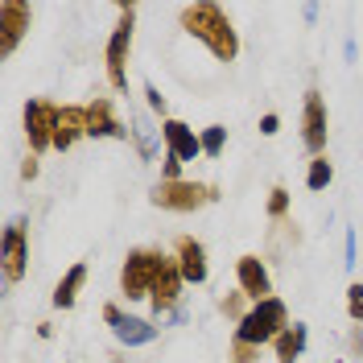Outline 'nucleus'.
<instances>
[{
	"mask_svg": "<svg viewBox=\"0 0 363 363\" xmlns=\"http://www.w3.org/2000/svg\"><path fill=\"white\" fill-rule=\"evenodd\" d=\"M182 21H186V29H190L194 38H203V42L211 45V54H215V58H223V62L235 58L240 42H235L231 21L223 17V9H219V4H190V9L182 13Z\"/></svg>",
	"mask_w": 363,
	"mask_h": 363,
	"instance_id": "f257e3e1",
	"label": "nucleus"
},
{
	"mask_svg": "<svg viewBox=\"0 0 363 363\" xmlns=\"http://www.w3.org/2000/svg\"><path fill=\"white\" fill-rule=\"evenodd\" d=\"M281 335H285V301L281 297L256 301L248 314L240 318V330H235V339L244 342V347H260V342L281 339Z\"/></svg>",
	"mask_w": 363,
	"mask_h": 363,
	"instance_id": "f03ea898",
	"label": "nucleus"
},
{
	"mask_svg": "<svg viewBox=\"0 0 363 363\" xmlns=\"http://www.w3.org/2000/svg\"><path fill=\"white\" fill-rule=\"evenodd\" d=\"M165 256L161 252H149V248H136L128 252V260H124V272H120V285H124V297H145L153 294V285H157V277L165 272Z\"/></svg>",
	"mask_w": 363,
	"mask_h": 363,
	"instance_id": "7ed1b4c3",
	"label": "nucleus"
},
{
	"mask_svg": "<svg viewBox=\"0 0 363 363\" xmlns=\"http://www.w3.org/2000/svg\"><path fill=\"white\" fill-rule=\"evenodd\" d=\"M215 199L211 186H194V182H161L153 190V203L165 206V211H194V206H206Z\"/></svg>",
	"mask_w": 363,
	"mask_h": 363,
	"instance_id": "20e7f679",
	"label": "nucleus"
},
{
	"mask_svg": "<svg viewBox=\"0 0 363 363\" xmlns=\"http://www.w3.org/2000/svg\"><path fill=\"white\" fill-rule=\"evenodd\" d=\"M128 45H133V9H124V17L116 25L112 42H108V74H112V87H128L124 79V58H128Z\"/></svg>",
	"mask_w": 363,
	"mask_h": 363,
	"instance_id": "39448f33",
	"label": "nucleus"
},
{
	"mask_svg": "<svg viewBox=\"0 0 363 363\" xmlns=\"http://www.w3.org/2000/svg\"><path fill=\"white\" fill-rule=\"evenodd\" d=\"M54 128H58V108L33 99V104L25 108V133H29V145H33V149H50V145H54Z\"/></svg>",
	"mask_w": 363,
	"mask_h": 363,
	"instance_id": "423d86ee",
	"label": "nucleus"
},
{
	"mask_svg": "<svg viewBox=\"0 0 363 363\" xmlns=\"http://www.w3.org/2000/svg\"><path fill=\"white\" fill-rule=\"evenodd\" d=\"M0 54H13L17 42H21V33L29 29V9L17 4V0H0Z\"/></svg>",
	"mask_w": 363,
	"mask_h": 363,
	"instance_id": "0eeeda50",
	"label": "nucleus"
},
{
	"mask_svg": "<svg viewBox=\"0 0 363 363\" xmlns=\"http://www.w3.org/2000/svg\"><path fill=\"white\" fill-rule=\"evenodd\" d=\"M104 318L112 322L116 339L128 342V347H140V342H153V339H157V326H149L145 318H124L116 306H108V310H104Z\"/></svg>",
	"mask_w": 363,
	"mask_h": 363,
	"instance_id": "6e6552de",
	"label": "nucleus"
},
{
	"mask_svg": "<svg viewBox=\"0 0 363 363\" xmlns=\"http://www.w3.org/2000/svg\"><path fill=\"white\" fill-rule=\"evenodd\" d=\"M165 149H169V157L178 161H194L203 153V136H194V128H186L182 120H165Z\"/></svg>",
	"mask_w": 363,
	"mask_h": 363,
	"instance_id": "1a4fd4ad",
	"label": "nucleus"
},
{
	"mask_svg": "<svg viewBox=\"0 0 363 363\" xmlns=\"http://www.w3.org/2000/svg\"><path fill=\"white\" fill-rule=\"evenodd\" d=\"M4 277L9 281L25 277V223H9L4 231Z\"/></svg>",
	"mask_w": 363,
	"mask_h": 363,
	"instance_id": "9d476101",
	"label": "nucleus"
},
{
	"mask_svg": "<svg viewBox=\"0 0 363 363\" xmlns=\"http://www.w3.org/2000/svg\"><path fill=\"white\" fill-rule=\"evenodd\" d=\"M306 149L322 157V149H326V108H322V99H318L314 91H310V99H306Z\"/></svg>",
	"mask_w": 363,
	"mask_h": 363,
	"instance_id": "9b49d317",
	"label": "nucleus"
},
{
	"mask_svg": "<svg viewBox=\"0 0 363 363\" xmlns=\"http://www.w3.org/2000/svg\"><path fill=\"white\" fill-rule=\"evenodd\" d=\"M240 289L248 297H256V301H264L269 297V269L256 260V256H240Z\"/></svg>",
	"mask_w": 363,
	"mask_h": 363,
	"instance_id": "f8f14e48",
	"label": "nucleus"
},
{
	"mask_svg": "<svg viewBox=\"0 0 363 363\" xmlns=\"http://www.w3.org/2000/svg\"><path fill=\"white\" fill-rule=\"evenodd\" d=\"M178 272H182V281H194V285H203L206 281V252H203L199 240H182Z\"/></svg>",
	"mask_w": 363,
	"mask_h": 363,
	"instance_id": "ddd939ff",
	"label": "nucleus"
},
{
	"mask_svg": "<svg viewBox=\"0 0 363 363\" xmlns=\"http://www.w3.org/2000/svg\"><path fill=\"white\" fill-rule=\"evenodd\" d=\"M87 133V112L83 108H62L58 112V128H54V145L58 149H70L74 145V136Z\"/></svg>",
	"mask_w": 363,
	"mask_h": 363,
	"instance_id": "4468645a",
	"label": "nucleus"
},
{
	"mask_svg": "<svg viewBox=\"0 0 363 363\" xmlns=\"http://www.w3.org/2000/svg\"><path fill=\"white\" fill-rule=\"evenodd\" d=\"M87 136H120V140H124V128H120V124H116L112 120V108H108V99H95V104H91L87 108Z\"/></svg>",
	"mask_w": 363,
	"mask_h": 363,
	"instance_id": "2eb2a0df",
	"label": "nucleus"
},
{
	"mask_svg": "<svg viewBox=\"0 0 363 363\" xmlns=\"http://www.w3.org/2000/svg\"><path fill=\"white\" fill-rule=\"evenodd\" d=\"M178 289H182V272L174 264H165V272L157 277V285H153V310H169L174 301H178Z\"/></svg>",
	"mask_w": 363,
	"mask_h": 363,
	"instance_id": "dca6fc26",
	"label": "nucleus"
},
{
	"mask_svg": "<svg viewBox=\"0 0 363 363\" xmlns=\"http://www.w3.org/2000/svg\"><path fill=\"white\" fill-rule=\"evenodd\" d=\"M83 281H87V264H74V269L58 281V289H54V306H58V310H70L74 297H79V289H83Z\"/></svg>",
	"mask_w": 363,
	"mask_h": 363,
	"instance_id": "f3484780",
	"label": "nucleus"
},
{
	"mask_svg": "<svg viewBox=\"0 0 363 363\" xmlns=\"http://www.w3.org/2000/svg\"><path fill=\"white\" fill-rule=\"evenodd\" d=\"M301 347H306V326H294V330H285V335L277 339V359L294 363L297 355H301Z\"/></svg>",
	"mask_w": 363,
	"mask_h": 363,
	"instance_id": "a211bd4d",
	"label": "nucleus"
},
{
	"mask_svg": "<svg viewBox=\"0 0 363 363\" xmlns=\"http://www.w3.org/2000/svg\"><path fill=\"white\" fill-rule=\"evenodd\" d=\"M330 178H335V169H330V161H326V157L310 161V174H306V186H310V190H326Z\"/></svg>",
	"mask_w": 363,
	"mask_h": 363,
	"instance_id": "6ab92c4d",
	"label": "nucleus"
},
{
	"mask_svg": "<svg viewBox=\"0 0 363 363\" xmlns=\"http://www.w3.org/2000/svg\"><path fill=\"white\" fill-rule=\"evenodd\" d=\"M223 140H227V128H219V124L206 128L203 133V153L206 157H219V153H223Z\"/></svg>",
	"mask_w": 363,
	"mask_h": 363,
	"instance_id": "aec40b11",
	"label": "nucleus"
},
{
	"mask_svg": "<svg viewBox=\"0 0 363 363\" xmlns=\"http://www.w3.org/2000/svg\"><path fill=\"white\" fill-rule=\"evenodd\" d=\"M347 310H351V318H359L363 322V285H351V289H347Z\"/></svg>",
	"mask_w": 363,
	"mask_h": 363,
	"instance_id": "412c9836",
	"label": "nucleus"
},
{
	"mask_svg": "<svg viewBox=\"0 0 363 363\" xmlns=\"http://www.w3.org/2000/svg\"><path fill=\"white\" fill-rule=\"evenodd\" d=\"M285 206H289V194L277 186V190H272V199H269V215H285Z\"/></svg>",
	"mask_w": 363,
	"mask_h": 363,
	"instance_id": "4be33fe9",
	"label": "nucleus"
},
{
	"mask_svg": "<svg viewBox=\"0 0 363 363\" xmlns=\"http://www.w3.org/2000/svg\"><path fill=\"white\" fill-rule=\"evenodd\" d=\"M145 95H149V108H153V112H165V99H161L157 87H145Z\"/></svg>",
	"mask_w": 363,
	"mask_h": 363,
	"instance_id": "5701e85b",
	"label": "nucleus"
},
{
	"mask_svg": "<svg viewBox=\"0 0 363 363\" xmlns=\"http://www.w3.org/2000/svg\"><path fill=\"white\" fill-rule=\"evenodd\" d=\"M178 174H182V161L178 157H165V182H178Z\"/></svg>",
	"mask_w": 363,
	"mask_h": 363,
	"instance_id": "b1692460",
	"label": "nucleus"
},
{
	"mask_svg": "<svg viewBox=\"0 0 363 363\" xmlns=\"http://www.w3.org/2000/svg\"><path fill=\"white\" fill-rule=\"evenodd\" d=\"M277 128H281V120H277V116H264V120H260V133H264V136H272Z\"/></svg>",
	"mask_w": 363,
	"mask_h": 363,
	"instance_id": "393cba45",
	"label": "nucleus"
},
{
	"mask_svg": "<svg viewBox=\"0 0 363 363\" xmlns=\"http://www.w3.org/2000/svg\"><path fill=\"white\" fill-rule=\"evenodd\" d=\"M342 264H347V269L355 264V235H347V260H342Z\"/></svg>",
	"mask_w": 363,
	"mask_h": 363,
	"instance_id": "a878e982",
	"label": "nucleus"
}]
</instances>
